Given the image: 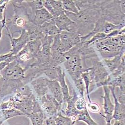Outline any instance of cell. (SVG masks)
I'll list each match as a JSON object with an SVG mask.
<instances>
[{
    "label": "cell",
    "instance_id": "45",
    "mask_svg": "<svg viewBox=\"0 0 125 125\" xmlns=\"http://www.w3.org/2000/svg\"></svg>",
    "mask_w": 125,
    "mask_h": 125
},
{
    "label": "cell",
    "instance_id": "44",
    "mask_svg": "<svg viewBox=\"0 0 125 125\" xmlns=\"http://www.w3.org/2000/svg\"><path fill=\"white\" fill-rule=\"evenodd\" d=\"M3 122H2L1 120H0V125H2L3 124Z\"/></svg>",
    "mask_w": 125,
    "mask_h": 125
},
{
    "label": "cell",
    "instance_id": "29",
    "mask_svg": "<svg viewBox=\"0 0 125 125\" xmlns=\"http://www.w3.org/2000/svg\"><path fill=\"white\" fill-rule=\"evenodd\" d=\"M83 121L87 125H98L89 115L87 109L84 110L76 117V121Z\"/></svg>",
    "mask_w": 125,
    "mask_h": 125
},
{
    "label": "cell",
    "instance_id": "34",
    "mask_svg": "<svg viewBox=\"0 0 125 125\" xmlns=\"http://www.w3.org/2000/svg\"><path fill=\"white\" fill-rule=\"evenodd\" d=\"M25 1L27 3L28 5L31 8L32 14H33L35 10L41 9L44 8L42 0H25Z\"/></svg>",
    "mask_w": 125,
    "mask_h": 125
},
{
    "label": "cell",
    "instance_id": "26",
    "mask_svg": "<svg viewBox=\"0 0 125 125\" xmlns=\"http://www.w3.org/2000/svg\"><path fill=\"white\" fill-rule=\"evenodd\" d=\"M25 46L29 52L35 57L42 48V42L39 39L31 40L27 42Z\"/></svg>",
    "mask_w": 125,
    "mask_h": 125
},
{
    "label": "cell",
    "instance_id": "17",
    "mask_svg": "<svg viewBox=\"0 0 125 125\" xmlns=\"http://www.w3.org/2000/svg\"><path fill=\"white\" fill-rule=\"evenodd\" d=\"M108 87L112 93L115 103L113 119L125 121V105L119 103L117 101L115 94V88L110 86H108Z\"/></svg>",
    "mask_w": 125,
    "mask_h": 125
},
{
    "label": "cell",
    "instance_id": "32",
    "mask_svg": "<svg viewBox=\"0 0 125 125\" xmlns=\"http://www.w3.org/2000/svg\"><path fill=\"white\" fill-rule=\"evenodd\" d=\"M16 92L19 93L24 97H29L33 94V91L31 87H30L28 84L23 83H21L18 87Z\"/></svg>",
    "mask_w": 125,
    "mask_h": 125
},
{
    "label": "cell",
    "instance_id": "30",
    "mask_svg": "<svg viewBox=\"0 0 125 125\" xmlns=\"http://www.w3.org/2000/svg\"><path fill=\"white\" fill-rule=\"evenodd\" d=\"M125 28V24H118L116 25L112 23L105 21L104 26L103 32L104 33L107 34L115 30H120Z\"/></svg>",
    "mask_w": 125,
    "mask_h": 125
},
{
    "label": "cell",
    "instance_id": "40",
    "mask_svg": "<svg viewBox=\"0 0 125 125\" xmlns=\"http://www.w3.org/2000/svg\"><path fill=\"white\" fill-rule=\"evenodd\" d=\"M89 109L93 113H100L101 112V108L99 105L96 103L90 102L88 104Z\"/></svg>",
    "mask_w": 125,
    "mask_h": 125
},
{
    "label": "cell",
    "instance_id": "28",
    "mask_svg": "<svg viewBox=\"0 0 125 125\" xmlns=\"http://www.w3.org/2000/svg\"><path fill=\"white\" fill-rule=\"evenodd\" d=\"M27 117L30 119L31 125H42L44 120L46 118L42 110L32 112Z\"/></svg>",
    "mask_w": 125,
    "mask_h": 125
},
{
    "label": "cell",
    "instance_id": "41",
    "mask_svg": "<svg viewBox=\"0 0 125 125\" xmlns=\"http://www.w3.org/2000/svg\"><path fill=\"white\" fill-rule=\"evenodd\" d=\"M125 91H123L119 89L117 95L115 94L117 101L119 102V103L122 104H125Z\"/></svg>",
    "mask_w": 125,
    "mask_h": 125
},
{
    "label": "cell",
    "instance_id": "13",
    "mask_svg": "<svg viewBox=\"0 0 125 125\" xmlns=\"http://www.w3.org/2000/svg\"><path fill=\"white\" fill-rule=\"evenodd\" d=\"M59 36L67 52L75 45L81 43V37L77 34L71 31H61Z\"/></svg>",
    "mask_w": 125,
    "mask_h": 125
},
{
    "label": "cell",
    "instance_id": "19",
    "mask_svg": "<svg viewBox=\"0 0 125 125\" xmlns=\"http://www.w3.org/2000/svg\"><path fill=\"white\" fill-rule=\"evenodd\" d=\"M48 93L51 94L55 100L62 105L63 101L62 92L59 82L56 80H48Z\"/></svg>",
    "mask_w": 125,
    "mask_h": 125
},
{
    "label": "cell",
    "instance_id": "2",
    "mask_svg": "<svg viewBox=\"0 0 125 125\" xmlns=\"http://www.w3.org/2000/svg\"><path fill=\"white\" fill-rule=\"evenodd\" d=\"M12 4L13 6L14 15L11 20L8 21H6L5 28L13 36L15 33H21L27 23L32 21V18L25 6L22 5Z\"/></svg>",
    "mask_w": 125,
    "mask_h": 125
},
{
    "label": "cell",
    "instance_id": "8",
    "mask_svg": "<svg viewBox=\"0 0 125 125\" xmlns=\"http://www.w3.org/2000/svg\"><path fill=\"white\" fill-rule=\"evenodd\" d=\"M27 69L21 67L15 60L0 71V75L12 80H23Z\"/></svg>",
    "mask_w": 125,
    "mask_h": 125
},
{
    "label": "cell",
    "instance_id": "18",
    "mask_svg": "<svg viewBox=\"0 0 125 125\" xmlns=\"http://www.w3.org/2000/svg\"><path fill=\"white\" fill-rule=\"evenodd\" d=\"M34 16L32 18V21L35 24L41 26L45 22H50L53 18V17L45 8L35 10L33 13Z\"/></svg>",
    "mask_w": 125,
    "mask_h": 125
},
{
    "label": "cell",
    "instance_id": "20",
    "mask_svg": "<svg viewBox=\"0 0 125 125\" xmlns=\"http://www.w3.org/2000/svg\"><path fill=\"white\" fill-rule=\"evenodd\" d=\"M24 29L28 33L30 41L36 39L41 40L45 36L41 31L40 26L34 24L32 21L27 23Z\"/></svg>",
    "mask_w": 125,
    "mask_h": 125
},
{
    "label": "cell",
    "instance_id": "6",
    "mask_svg": "<svg viewBox=\"0 0 125 125\" xmlns=\"http://www.w3.org/2000/svg\"><path fill=\"white\" fill-rule=\"evenodd\" d=\"M89 45L93 46L95 50L100 52L104 59L114 57L121 52H125V46L115 44L112 41L110 37Z\"/></svg>",
    "mask_w": 125,
    "mask_h": 125
},
{
    "label": "cell",
    "instance_id": "12",
    "mask_svg": "<svg viewBox=\"0 0 125 125\" xmlns=\"http://www.w3.org/2000/svg\"><path fill=\"white\" fill-rule=\"evenodd\" d=\"M40 104L34 94L29 97H24L21 103L14 106V108L21 112L24 116L28 117Z\"/></svg>",
    "mask_w": 125,
    "mask_h": 125
},
{
    "label": "cell",
    "instance_id": "22",
    "mask_svg": "<svg viewBox=\"0 0 125 125\" xmlns=\"http://www.w3.org/2000/svg\"><path fill=\"white\" fill-rule=\"evenodd\" d=\"M56 68L58 75L56 80L59 82L62 90L63 102H65L70 98L71 95L69 94L68 86H67L65 80V72L62 70L60 66H57Z\"/></svg>",
    "mask_w": 125,
    "mask_h": 125
},
{
    "label": "cell",
    "instance_id": "10",
    "mask_svg": "<svg viewBox=\"0 0 125 125\" xmlns=\"http://www.w3.org/2000/svg\"><path fill=\"white\" fill-rule=\"evenodd\" d=\"M104 89V95L102 96L104 100L103 110L104 112H100L101 115L105 119L106 125H110L111 121L113 120V115L114 110V104H113L110 99V90L108 86H103Z\"/></svg>",
    "mask_w": 125,
    "mask_h": 125
},
{
    "label": "cell",
    "instance_id": "7",
    "mask_svg": "<svg viewBox=\"0 0 125 125\" xmlns=\"http://www.w3.org/2000/svg\"><path fill=\"white\" fill-rule=\"evenodd\" d=\"M36 99L46 118L56 115L62 110V105L49 93L40 97L36 98Z\"/></svg>",
    "mask_w": 125,
    "mask_h": 125
},
{
    "label": "cell",
    "instance_id": "27",
    "mask_svg": "<svg viewBox=\"0 0 125 125\" xmlns=\"http://www.w3.org/2000/svg\"><path fill=\"white\" fill-rule=\"evenodd\" d=\"M21 115H24L20 111L14 108L9 110L0 111V120L4 122L5 121L11 118Z\"/></svg>",
    "mask_w": 125,
    "mask_h": 125
},
{
    "label": "cell",
    "instance_id": "35",
    "mask_svg": "<svg viewBox=\"0 0 125 125\" xmlns=\"http://www.w3.org/2000/svg\"><path fill=\"white\" fill-rule=\"evenodd\" d=\"M73 81L76 88V91L77 93L80 96L84 97L85 86L82 78L80 77L78 79H75L73 80Z\"/></svg>",
    "mask_w": 125,
    "mask_h": 125
},
{
    "label": "cell",
    "instance_id": "5",
    "mask_svg": "<svg viewBox=\"0 0 125 125\" xmlns=\"http://www.w3.org/2000/svg\"><path fill=\"white\" fill-rule=\"evenodd\" d=\"M64 13L72 21L78 24L94 25L100 17V10L88 8L79 10L77 14L64 11Z\"/></svg>",
    "mask_w": 125,
    "mask_h": 125
},
{
    "label": "cell",
    "instance_id": "31",
    "mask_svg": "<svg viewBox=\"0 0 125 125\" xmlns=\"http://www.w3.org/2000/svg\"><path fill=\"white\" fill-rule=\"evenodd\" d=\"M62 7L65 11L77 14L79 10L73 0H62Z\"/></svg>",
    "mask_w": 125,
    "mask_h": 125
},
{
    "label": "cell",
    "instance_id": "3",
    "mask_svg": "<svg viewBox=\"0 0 125 125\" xmlns=\"http://www.w3.org/2000/svg\"><path fill=\"white\" fill-rule=\"evenodd\" d=\"M121 0H104L100 9V17L106 21L116 25L125 24V13L121 10Z\"/></svg>",
    "mask_w": 125,
    "mask_h": 125
},
{
    "label": "cell",
    "instance_id": "23",
    "mask_svg": "<svg viewBox=\"0 0 125 125\" xmlns=\"http://www.w3.org/2000/svg\"><path fill=\"white\" fill-rule=\"evenodd\" d=\"M53 20L55 25L60 31H67L70 26L75 24V22L68 18L64 12L58 17L53 18Z\"/></svg>",
    "mask_w": 125,
    "mask_h": 125
},
{
    "label": "cell",
    "instance_id": "16",
    "mask_svg": "<svg viewBox=\"0 0 125 125\" xmlns=\"http://www.w3.org/2000/svg\"><path fill=\"white\" fill-rule=\"evenodd\" d=\"M44 8L48 10L53 18L58 17L64 12L62 0H42Z\"/></svg>",
    "mask_w": 125,
    "mask_h": 125
},
{
    "label": "cell",
    "instance_id": "15",
    "mask_svg": "<svg viewBox=\"0 0 125 125\" xmlns=\"http://www.w3.org/2000/svg\"><path fill=\"white\" fill-rule=\"evenodd\" d=\"M79 96H80L77 93L76 90L73 88V95H71L70 98L65 102L67 103V106L65 110L61 111L62 115L67 117H72L73 116L77 117L80 114V112L76 109L75 106V101Z\"/></svg>",
    "mask_w": 125,
    "mask_h": 125
},
{
    "label": "cell",
    "instance_id": "24",
    "mask_svg": "<svg viewBox=\"0 0 125 125\" xmlns=\"http://www.w3.org/2000/svg\"><path fill=\"white\" fill-rule=\"evenodd\" d=\"M124 54L125 52H121L111 60L104 59L102 62L106 69L108 70L111 73H113L119 66L121 62L122 57Z\"/></svg>",
    "mask_w": 125,
    "mask_h": 125
},
{
    "label": "cell",
    "instance_id": "4",
    "mask_svg": "<svg viewBox=\"0 0 125 125\" xmlns=\"http://www.w3.org/2000/svg\"><path fill=\"white\" fill-rule=\"evenodd\" d=\"M91 59L93 64L89 68L88 71L90 81L89 93L95 88L103 86L109 75L104 64L99 60L98 57L93 58Z\"/></svg>",
    "mask_w": 125,
    "mask_h": 125
},
{
    "label": "cell",
    "instance_id": "42",
    "mask_svg": "<svg viewBox=\"0 0 125 125\" xmlns=\"http://www.w3.org/2000/svg\"><path fill=\"white\" fill-rule=\"evenodd\" d=\"M5 28V26H0V40L1 38V36H2V29Z\"/></svg>",
    "mask_w": 125,
    "mask_h": 125
},
{
    "label": "cell",
    "instance_id": "9",
    "mask_svg": "<svg viewBox=\"0 0 125 125\" xmlns=\"http://www.w3.org/2000/svg\"><path fill=\"white\" fill-rule=\"evenodd\" d=\"M22 83H23L22 80H12L0 75V97L3 102L4 98L15 93Z\"/></svg>",
    "mask_w": 125,
    "mask_h": 125
},
{
    "label": "cell",
    "instance_id": "36",
    "mask_svg": "<svg viewBox=\"0 0 125 125\" xmlns=\"http://www.w3.org/2000/svg\"><path fill=\"white\" fill-rule=\"evenodd\" d=\"M81 77L82 78L83 80V83L84 84L85 86V89L87 93V96L89 100V103L91 102L90 97V95H89V86L90 85V78H89V76L88 71L84 72L81 74Z\"/></svg>",
    "mask_w": 125,
    "mask_h": 125
},
{
    "label": "cell",
    "instance_id": "33",
    "mask_svg": "<svg viewBox=\"0 0 125 125\" xmlns=\"http://www.w3.org/2000/svg\"><path fill=\"white\" fill-rule=\"evenodd\" d=\"M42 73L45 74L49 79L52 80H57L58 76L56 67L46 68L43 70Z\"/></svg>",
    "mask_w": 125,
    "mask_h": 125
},
{
    "label": "cell",
    "instance_id": "21",
    "mask_svg": "<svg viewBox=\"0 0 125 125\" xmlns=\"http://www.w3.org/2000/svg\"><path fill=\"white\" fill-rule=\"evenodd\" d=\"M125 73L118 76H115L111 73L109 74L104 86H110L114 88L118 87L119 89L125 91Z\"/></svg>",
    "mask_w": 125,
    "mask_h": 125
},
{
    "label": "cell",
    "instance_id": "14",
    "mask_svg": "<svg viewBox=\"0 0 125 125\" xmlns=\"http://www.w3.org/2000/svg\"><path fill=\"white\" fill-rule=\"evenodd\" d=\"M49 79L41 76L31 82V89L36 94V98L40 97L48 93V83Z\"/></svg>",
    "mask_w": 125,
    "mask_h": 125
},
{
    "label": "cell",
    "instance_id": "38",
    "mask_svg": "<svg viewBox=\"0 0 125 125\" xmlns=\"http://www.w3.org/2000/svg\"><path fill=\"white\" fill-rule=\"evenodd\" d=\"M15 55H13L10 52L4 54H1L0 55V62H6L10 63L15 60Z\"/></svg>",
    "mask_w": 125,
    "mask_h": 125
},
{
    "label": "cell",
    "instance_id": "46",
    "mask_svg": "<svg viewBox=\"0 0 125 125\" xmlns=\"http://www.w3.org/2000/svg\"><path fill=\"white\" fill-rule=\"evenodd\" d=\"M2 125H3V124H2Z\"/></svg>",
    "mask_w": 125,
    "mask_h": 125
},
{
    "label": "cell",
    "instance_id": "47",
    "mask_svg": "<svg viewBox=\"0 0 125 125\" xmlns=\"http://www.w3.org/2000/svg\"></svg>",
    "mask_w": 125,
    "mask_h": 125
},
{
    "label": "cell",
    "instance_id": "43",
    "mask_svg": "<svg viewBox=\"0 0 125 125\" xmlns=\"http://www.w3.org/2000/svg\"><path fill=\"white\" fill-rule=\"evenodd\" d=\"M3 102V100L0 97V104L1 103H2Z\"/></svg>",
    "mask_w": 125,
    "mask_h": 125
},
{
    "label": "cell",
    "instance_id": "37",
    "mask_svg": "<svg viewBox=\"0 0 125 125\" xmlns=\"http://www.w3.org/2000/svg\"><path fill=\"white\" fill-rule=\"evenodd\" d=\"M75 106L76 109L80 113L87 109L86 103L84 97L79 96L75 101Z\"/></svg>",
    "mask_w": 125,
    "mask_h": 125
},
{
    "label": "cell",
    "instance_id": "11",
    "mask_svg": "<svg viewBox=\"0 0 125 125\" xmlns=\"http://www.w3.org/2000/svg\"><path fill=\"white\" fill-rule=\"evenodd\" d=\"M8 35L11 46L10 52L14 55H16L20 52L25 47L27 42L30 41L29 35L24 29L21 31L20 36L18 38H14L11 35L9 31H8Z\"/></svg>",
    "mask_w": 125,
    "mask_h": 125
},
{
    "label": "cell",
    "instance_id": "25",
    "mask_svg": "<svg viewBox=\"0 0 125 125\" xmlns=\"http://www.w3.org/2000/svg\"><path fill=\"white\" fill-rule=\"evenodd\" d=\"M53 19L50 22H45L40 26L41 31L45 36H55L61 31L55 25Z\"/></svg>",
    "mask_w": 125,
    "mask_h": 125
},
{
    "label": "cell",
    "instance_id": "39",
    "mask_svg": "<svg viewBox=\"0 0 125 125\" xmlns=\"http://www.w3.org/2000/svg\"><path fill=\"white\" fill-rule=\"evenodd\" d=\"M14 108V104L9 99L8 101H4L0 104V111Z\"/></svg>",
    "mask_w": 125,
    "mask_h": 125
},
{
    "label": "cell",
    "instance_id": "1",
    "mask_svg": "<svg viewBox=\"0 0 125 125\" xmlns=\"http://www.w3.org/2000/svg\"><path fill=\"white\" fill-rule=\"evenodd\" d=\"M80 43L63 53L65 59L64 66L73 80L81 77V74L88 71L89 68L86 65L83 64V62H85V59L78 52Z\"/></svg>",
    "mask_w": 125,
    "mask_h": 125
}]
</instances>
